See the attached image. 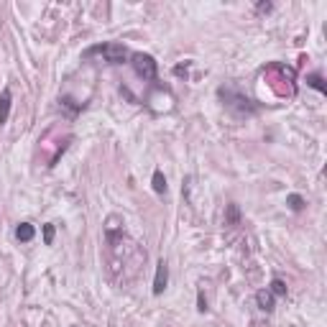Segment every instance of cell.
Here are the masks:
<instances>
[{
  "label": "cell",
  "instance_id": "1",
  "mask_svg": "<svg viewBox=\"0 0 327 327\" xmlns=\"http://www.w3.org/2000/svg\"><path fill=\"white\" fill-rule=\"evenodd\" d=\"M95 54L105 57V59H107V62H113V64H120L123 59L128 57V54H126V49L118 46V44H102V46H95V49L85 51V57H95Z\"/></svg>",
  "mask_w": 327,
  "mask_h": 327
},
{
  "label": "cell",
  "instance_id": "2",
  "mask_svg": "<svg viewBox=\"0 0 327 327\" xmlns=\"http://www.w3.org/2000/svg\"><path fill=\"white\" fill-rule=\"evenodd\" d=\"M133 69H136V74L138 77H143V79H153L156 77V62H153V57H148V54H133Z\"/></svg>",
  "mask_w": 327,
  "mask_h": 327
},
{
  "label": "cell",
  "instance_id": "3",
  "mask_svg": "<svg viewBox=\"0 0 327 327\" xmlns=\"http://www.w3.org/2000/svg\"><path fill=\"white\" fill-rule=\"evenodd\" d=\"M167 281H169V266L167 261H158L156 263V279H153V294H164V289H167Z\"/></svg>",
  "mask_w": 327,
  "mask_h": 327
},
{
  "label": "cell",
  "instance_id": "4",
  "mask_svg": "<svg viewBox=\"0 0 327 327\" xmlns=\"http://www.w3.org/2000/svg\"><path fill=\"white\" fill-rule=\"evenodd\" d=\"M256 302H258V307H261L263 312H274V294H271L268 289L256 292Z\"/></svg>",
  "mask_w": 327,
  "mask_h": 327
},
{
  "label": "cell",
  "instance_id": "5",
  "mask_svg": "<svg viewBox=\"0 0 327 327\" xmlns=\"http://www.w3.org/2000/svg\"><path fill=\"white\" fill-rule=\"evenodd\" d=\"M8 113H11V90L6 87L0 92V123L8 120Z\"/></svg>",
  "mask_w": 327,
  "mask_h": 327
},
{
  "label": "cell",
  "instance_id": "6",
  "mask_svg": "<svg viewBox=\"0 0 327 327\" xmlns=\"http://www.w3.org/2000/svg\"><path fill=\"white\" fill-rule=\"evenodd\" d=\"M33 235H36V228H33L31 223H21V225L16 228V238H18V240H23V243L33 240Z\"/></svg>",
  "mask_w": 327,
  "mask_h": 327
},
{
  "label": "cell",
  "instance_id": "7",
  "mask_svg": "<svg viewBox=\"0 0 327 327\" xmlns=\"http://www.w3.org/2000/svg\"><path fill=\"white\" fill-rule=\"evenodd\" d=\"M153 192H156V194H164V192H167V179H164L161 169L153 172Z\"/></svg>",
  "mask_w": 327,
  "mask_h": 327
},
{
  "label": "cell",
  "instance_id": "8",
  "mask_svg": "<svg viewBox=\"0 0 327 327\" xmlns=\"http://www.w3.org/2000/svg\"><path fill=\"white\" fill-rule=\"evenodd\" d=\"M286 204H289V207H292L294 212H299L307 202H304V197H302V194H289V197H286Z\"/></svg>",
  "mask_w": 327,
  "mask_h": 327
},
{
  "label": "cell",
  "instance_id": "9",
  "mask_svg": "<svg viewBox=\"0 0 327 327\" xmlns=\"http://www.w3.org/2000/svg\"><path fill=\"white\" fill-rule=\"evenodd\" d=\"M307 85H309V87H314V90H317V92H322V95L327 92V87H324V82H322V77H319V74H309V77H307Z\"/></svg>",
  "mask_w": 327,
  "mask_h": 327
},
{
  "label": "cell",
  "instance_id": "10",
  "mask_svg": "<svg viewBox=\"0 0 327 327\" xmlns=\"http://www.w3.org/2000/svg\"><path fill=\"white\" fill-rule=\"evenodd\" d=\"M268 292H271L274 297H286V284H284L281 279H274L271 286H268Z\"/></svg>",
  "mask_w": 327,
  "mask_h": 327
},
{
  "label": "cell",
  "instance_id": "11",
  "mask_svg": "<svg viewBox=\"0 0 327 327\" xmlns=\"http://www.w3.org/2000/svg\"><path fill=\"white\" fill-rule=\"evenodd\" d=\"M238 220H240V210L235 207V204H230V207H228V223H230V225H235Z\"/></svg>",
  "mask_w": 327,
  "mask_h": 327
},
{
  "label": "cell",
  "instance_id": "12",
  "mask_svg": "<svg viewBox=\"0 0 327 327\" xmlns=\"http://www.w3.org/2000/svg\"><path fill=\"white\" fill-rule=\"evenodd\" d=\"M44 243L46 245L54 243V225H44Z\"/></svg>",
  "mask_w": 327,
  "mask_h": 327
},
{
  "label": "cell",
  "instance_id": "13",
  "mask_svg": "<svg viewBox=\"0 0 327 327\" xmlns=\"http://www.w3.org/2000/svg\"><path fill=\"white\" fill-rule=\"evenodd\" d=\"M266 11H271V3H258V13H266Z\"/></svg>",
  "mask_w": 327,
  "mask_h": 327
}]
</instances>
